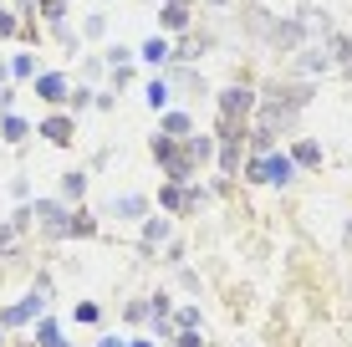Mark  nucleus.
I'll return each instance as SVG.
<instances>
[{"label":"nucleus","mask_w":352,"mask_h":347,"mask_svg":"<svg viewBox=\"0 0 352 347\" xmlns=\"http://www.w3.org/2000/svg\"><path fill=\"white\" fill-rule=\"evenodd\" d=\"M256 179H265V184H286V179H291V159H286V153H265V159H256Z\"/></svg>","instance_id":"nucleus-1"},{"label":"nucleus","mask_w":352,"mask_h":347,"mask_svg":"<svg viewBox=\"0 0 352 347\" xmlns=\"http://www.w3.org/2000/svg\"><path fill=\"white\" fill-rule=\"evenodd\" d=\"M41 306H46V296H41V291H31V296H26V302H21V306H10V312H0V322H6V327H21V322L41 317Z\"/></svg>","instance_id":"nucleus-2"},{"label":"nucleus","mask_w":352,"mask_h":347,"mask_svg":"<svg viewBox=\"0 0 352 347\" xmlns=\"http://www.w3.org/2000/svg\"><path fill=\"white\" fill-rule=\"evenodd\" d=\"M36 92H41V98H46V102H62V92H67V82H62V77H41V82H36Z\"/></svg>","instance_id":"nucleus-3"},{"label":"nucleus","mask_w":352,"mask_h":347,"mask_svg":"<svg viewBox=\"0 0 352 347\" xmlns=\"http://www.w3.org/2000/svg\"><path fill=\"white\" fill-rule=\"evenodd\" d=\"M36 347H67L62 332H56V322H41V327H36Z\"/></svg>","instance_id":"nucleus-4"},{"label":"nucleus","mask_w":352,"mask_h":347,"mask_svg":"<svg viewBox=\"0 0 352 347\" xmlns=\"http://www.w3.org/2000/svg\"><path fill=\"white\" fill-rule=\"evenodd\" d=\"M245 107H250V92L245 87H230L225 92V113H245Z\"/></svg>","instance_id":"nucleus-5"},{"label":"nucleus","mask_w":352,"mask_h":347,"mask_svg":"<svg viewBox=\"0 0 352 347\" xmlns=\"http://www.w3.org/2000/svg\"><path fill=\"white\" fill-rule=\"evenodd\" d=\"M46 133H52V143H67V133H72V123H62V117H52V123H46Z\"/></svg>","instance_id":"nucleus-6"},{"label":"nucleus","mask_w":352,"mask_h":347,"mask_svg":"<svg viewBox=\"0 0 352 347\" xmlns=\"http://www.w3.org/2000/svg\"><path fill=\"white\" fill-rule=\"evenodd\" d=\"M143 56H148V62H164V56H168V41H148V46H143Z\"/></svg>","instance_id":"nucleus-7"},{"label":"nucleus","mask_w":352,"mask_h":347,"mask_svg":"<svg viewBox=\"0 0 352 347\" xmlns=\"http://www.w3.org/2000/svg\"><path fill=\"white\" fill-rule=\"evenodd\" d=\"M174 347H204V337L189 327V332H179V337H174Z\"/></svg>","instance_id":"nucleus-8"},{"label":"nucleus","mask_w":352,"mask_h":347,"mask_svg":"<svg viewBox=\"0 0 352 347\" xmlns=\"http://www.w3.org/2000/svg\"><path fill=\"white\" fill-rule=\"evenodd\" d=\"M148 102H153V107L168 102V87H164V82H153V87H148Z\"/></svg>","instance_id":"nucleus-9"},{"label":"nucleus","mask_w":352,"mask_h":347,"mask_svg":"<svg viewBox=\"0 0 352 347\" xmlns=\"http://www.w3.org/2000/svg\"><path fill=\"white\" fill-rule=\"evenodd\" d=\"M97 347H128L123 337H102V342H97Z\"/></svg>","instance_id":"nucleus-10"},{"label":"nucleus","mask_w":352,"mask_h":347,"mask_svg":"<svg viewBox=\"0 0 352 347\" xmlns=\"http://www.w3.org/2000/svg\"><path fill=\"white\" fill-rule=\"evenodd\" d=\"M10 26H16V21H10V16H6V10H0V36H6Z\"/></svg>","instance_id":"nucleus-11"},{"label":"nucleus","mask_w":352,"mask_h":347,"mask_svg":"<svg viewBox=\"0 0 352 347\" xmlns=\"http://www.w3.org/2000/svg\"><path fill=\"white\" fill-rule=\"evenodd\" d=\"M128 347H159V342H148V337H133Z\"/></svg>","instance_id":"nucleus-12"}]
</instances>
